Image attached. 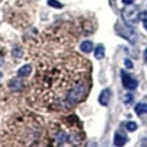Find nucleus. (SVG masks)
Masks as SVG:
<instances>
[{"instance_id":"1","label":"nucleus","mask_w":147,"mask_h":147,"mask_svg":"<svg viewBox=\"0 0 147 147\" xmlns=\"http://www.w3.org/2000/svg\"><path fill=\"white\" fill-rule=\"evenodd\" d=\"M116 30H117V34H119V36L124 37V38L128 40L129 42H132V44H135V42H136V34H135V32L132 30L131 27L117 25V26H116Z\"/></svg>"},{"instance_id":"2","label":"nucleus","mask_w":147,"mask_h":147,"mask_svg":"<svg viewBox=\"0 0 147 147\" xmlns=\"http://www.w3.org/2000/svg\"><path fill=\"white\" fill-rule=\"evenodd\" d=\"M121 80H123V86L128 90H134L136 89L138 86V80L136 79H132L129 74H127L125 71H121Z\"/></svg>"},{"instance_id":"3","label":"nucleus","mask_w":147,"mask_h":147,"mask_svg":"<svg viewBox=\"0 0 147 147\" xmlns=\"http://www.w3.org/2000/svg\"><path fill=\"white\" fill-rule=\"evenodd\" d=\"M123 16L128 23H136L139 21V12L136 8H125L123 11Z\"/></svg>"},{"instance_id":"4","label":"nucleus","mask_w":147,"mask_h":147,"mask_svg":"<svg viewBox=\"0 0 147 147\" xmlns=\"http://www.w3.org/2000/svg\"><path fill=\"white\" fill-rule=\"evenodd\" d=\"M109 100H110V90L109 89H105L101 91L100 97H98V101H100L101 105L106 106L108 104H109Z\"/></svg>"},{"instance_id":"5","label":"nucleus","mask_w":147,"mask_h":147,"mask_svg":"<svg viewBox=\"0 0 147 147\" xmlns=\"http://www.w3.org/2000/svg\"><path fill=\"white\" fill-rule=\"evenodd\" d=\"M127 136L124 135V134H121V132H116L115 135V144L116 146H124L127 143Z\"/></svg>"},{"instance_id":"6","label":"nucleus","mask_w":147,"mask_h":147,"mask_svg":"<svg viewBox=\"0 0 147 147\" xmlns=\"http://www.w3.org/2000/svg\"><path fill=\"white\" fill-rule=\"evenodd\" d=\"M30 72H32V65L25 64L23 67L18 69V76H27V75H30Z\"/></svg>"},{"instance_id":"7","label":"nucleus","mask_w":147,"mask_h":147,"mask_svg":"<svg viewBox=\"0 0 147 147\" xmlns=\"http://www.w3.org/2000/svg\"><path fill=\"white\" fill-rule=\"evenodd\" d=\"M94 56H95V59H98V60L104 59V56H105V47H104V45H97V47H95V51H94Z\"/></svg>"},{"instance_id":"8","label":"nucleus","mask_w":147,"mask_h":147,"mask_svg":"<svg viewBox=\"0 0 147 147\" xmlns=\"http://www.w3.org/2000/svg\"><path fill=\"white\" fill-rule=\"evenodd\" d=\"M80 51L83 53H90L93 51V42L91 41H84L80 44Z\"/></svg>"},{"instance_id":"9","label":"nucleus","mask_w":147,"mask_h":147,"mask_svg":"<svg viewBox=\"0 0 147 147\" xmlns=\"http://www.w3.org/2000/svg\"><path fill=\"white\" fill-rule=\"evenodd\" d=\"M135 112H136V115H139V116L147 113V104H143V102L138 104V105L135 106Z\"/></svg>"},{"instance_id":"10","label":"nucleus","mask_w":147,"mask_h":147,"mask_svg":"<svg viewBox=\"0 0 147 147\" xmlns=\"http://www.w3.org/2000/svg\"><path fill=\"white\" fill-rule=\"evenodd\" d=\"M125 128L129 132H134V131H136L138 124L136 123H134V121H128V123H125Z\"/></svg>"},{"instance_id":"11","label":"nucleus","mask_w":147,"mask_h":147,"mask_svg":"<svg viewBox=\"0 0 147 147\" xmlns=\"http://www.w3.org/2000/svg\"><path fill=\"white\" fill-rule=\"evenodd\" d=\"M47 1L51 7H55V8H61L63 7V4L60 1H57V0H47Z\"/></svg>"},{"instance_id":"12","label":"nucleus","mask_w":147,"mask_h":147,"mask_svg":"<svg viewBox=\"0 0 147 147\" xmlns=\"http://www.w3.org/2000/svg\"><path fill=\"white\" fill-rule=\"evenodd\" d=\"M132 100H134V97H132L131 94H125V95H124V102H125V104H131Z\"/></svg>"},{"instance_id":"13","label":"nucleus","mask_w":147,"mask_h":147,"mask_svg":"<svg viewBox=\"0 0 147 147\" xmlns=\"http://www.w3.org/2000/svg\"><path fill=\"white\" fill-rule=\"evenodd\" d=\"M124 63H125V67H127V68H132V67H134L132 61H131V60H128V59H125V61H124Z\"/></svg>"},{"instance_id":"14","label":"nucleus","mask_w":147,"mask_h":147,"mask_svg":"<svg viewBox=\"0 0 147 147\" xmlns=\"http://www.w3.org/2000/svg\"><path fill=\"white\" fill-rule=\"evenodd\" d=\"M123 3H124V4H132V3H134V0H123Z\"/></svg>"},{"instance_id":"15","label":"nucleus","mask_w":147,"mask_h":147,"mask_svg":"<svg viewBox=\"0 0 147 147\" xmlns=\"http://www.w3.org/2000/svg\"><path fill=\"white\" fill-rule=\"evenodd\" d=\"M143 26H144V29L147 30V18H144V19H143Z\"/></svg>"},{"instance_id":"16","label":"nucleus","mask_w":147,"mask_h":147,"mask_svg":"<svg viewBox=\"0 0 147 147\" xmlns=\"http://www.w3.org/2000/svg\"><path fill=\"white\" fill-rule=\"evenodd\" d=\"M142 146H147V138H144V139H143V142H142Z\"/></svg>"},{"instance_id":"17","label":"nucleus","mask_w":147,"mask_h":147,"mask_svg":"<svg viewBox=\"0 0 147 147\" xmlns=\"http://www.w3.org/2000/svg\"><path fill=\"white\" fill-rule=\"evenodd\" d=\"M144 60H146V61H147V49H146V51H144Z\"/></svg>"},{"instance_id":"18","label":"nucleus","mask_w":147,"mask_h":147,"mask_svg":"<svg viewBox=\"0 0 147 147\" xmlns=\"http://www.w3.org/2000/svg\"><path fill=\"white\" fill-rule=\"evenodd\" d=\"M0 78H1V74H0Z\"/></svg>"}]
</instances>
